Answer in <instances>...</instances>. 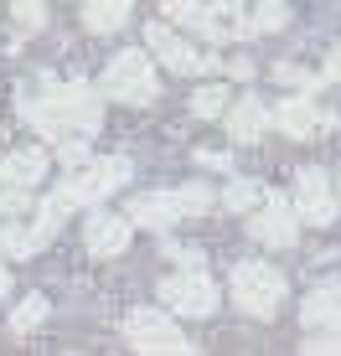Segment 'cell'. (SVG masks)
Returning a JSON list of instances; mask_svg holds the SVG:
<instances>
[{"label": "cell", "mask_w": 341, "mask_h": 356, "mask_svg": "<svg viewBox=\"0 0 341 356\" xmlns=\"http://www.w3.org/2000/svg\"><path fill=\"white\" fill-rule=\"evenodd\" d=\"M10 289V274H6V268H0V294H6Z\"/></svg>", "instance_id": "29"}, {"label": "cell", "mask_w": 341, "mask_h": 356, "mask_svg": "<svg viewBox=\"0 0 341 356\" xmlns=\"http://www.w3.org/2000/svg\"><path fill=\"white\" fill-rule=\"evenodd\" d=\"M170 259H176V264H191V268L202 264V259H197V253H191V248H170Z\"/></svg>", "instance_id": "28"}, {"label": "cell", "mask_w": 341, "mask_h": 356, "mask_svg": "<svg viewBox=\"0 0 341 356\" xmlns=\"http://www.w3.org/2000/svg\"><path fill=\"white\" fill-rule=\"evenodd\" d=\"M161 305L166 310H176V315H191V321H202V315H212L217 310V284L202 274V268H181V274H170L166 284H161Z\"/></svg>", "instance_id": "7"}, {"label": "cell", "mask_w": 341, "mask_h": 356, "mask_svg": "<svg viewBox=\"0 0 341 356\" xmlns=\"http://www.w3.org/2000/svg\"><path fill=\"white\" fill-rule=\"evenodd\" d=\"M125 336L129 346L145 351V356H176V351H197L187 336H181V325H170V315L161 310H135L125 321Z\"/></svg>", "instance_id": "6"}, {"label": "cell", "mask_w": 341, "mask_h": 356, "mask_svg": "<svg viewBox=\"0 0 341 356\" xmlns=\"http://www.w3.org/2000/svg\"><path fill=\"white\" fill-rule=\"evenodd\" d=\"M16 26H21V36L42 31L47 26V6H42V0H16Z\"/></svg>", "instance_id": "21"}, {"label": "cell", "mask_w": 341, "mask_h": 356, "mask_svg": "<svg viewBox=\"0 0 341 356\" xmlns=\"http://www.w3.org/2000/svg\"><path fill=\"white\" fill-rule=\"evenodd\" d=\"M21 119L42 134V140H83L104 124V104L88 83H57L36 78V88L21 93Z\"/></svg>", "instance_id": "1"}, {"label": "cell", "mask_w": 341, "mask_h": 356, "mask_svg": "<svg viewBox=\"0 0 341 356\" xmlns=\"http://www.w3.org/2000/svg\"><path fill=\"white\" fill-rule=\"evenodd\" d=\"M125 248H129V217L93 212V217H88V253L114 259V253H125Z\"/></svg>", "instance_id": "12"}, {"label": "cell", "mask_w": 341, "mask_h": 356, "mask_svg": "<svg viewBox=\"0 0 341 356\" xmlns=\"http://www.w3.org/2000/svg\"><path fill=\"white\" fill-rule=\"evenodd\" d=\"M285 21H290L285 0H259V6H253V31H279Z\"/></svg>", "instance_id": "20"}, {"label": "cell", "mask_w": 341, "mask_h": 356, "mask_svg": "<svg viewBox=\"0 0 341 356\" xmlns=\"http://www.w3.org/2000/svg\"><path fill=\"white\" fill-rule=\"evenodd\" d=\"M129 10H135V0H88V6H83V26L109 36V31H119L129 21Z\"/></svg>", "instance_id": "16"}, {"label": "cell", "mask_w": 341, "mask_h": 356, "mask_svg": "<svg viewBox=\"0 0 341 356\" xmlns=\"http://www.w3.org/2000/svg\"><path fill=\"white\" fill-rule=\"evenodd\" d=\"M161 93V78H155L150 57L145 52H119L104 72V98H119V104H155Z\"/></svg>", "instance_id": "5"}, {"label": "cell", "mask_w": 341, "mask_h": 356, "mask_svg": "<svg viewBox=\"0 0 341 356\" xmlns=\"http://www.w3.org/2000/svg\"><path fill=\"white\" fill-rule=\"evenodd\" d=\"M42 176H47V150H36V145L0 155V181L6 186H36Z\"/></svg>", "instance_id": "14"}, {"label": "cell", "mask_w": 341, "mask_h": 356, "mask_svg": "<svg viewBox=\"0 0 341 356\" xmlns=\"http://www.w3.org/2000/svg\"><path fill=\"white\" fill-rule=\"evenodd\" d=\"M285 300V274L269 264H238L233 268V305L253 321H269Z\"/></svg>", "instance_id": "4"}, {"label": "cell", "mask_w": 341, "mask_h": 356, "mask_svg": "<svg viewBox=\"0 0 341 356\" xmlns=\"http://www.w3.org/2000/svg\"><path fill=\"white\" fill-rule=\"evenodd\" d=\"M336 191H341V186H336Z\"/></svg>", "instance_id": "30"}, {"label": "cell", "mask_w": 341, "mask_h": 356, "mask_svg": "<svg viewBox=\"0 0 341 356\" xmlns=\"http://www.w3.org/2000/svg\"><path fill=\"white\" fill-rule=\"evenodd\" d=\"M145 42H150V52L161 57V63H166L170 72H181V78H202V72H212V67H217V57H202L197 47H191V42H181V36L170 31V26H161V21H155V26L145 31Z\"/></svg>", "instance_id": "8"}, {"label": "cell", "mask_w": 341, "mask_h": 356, "mask_svg": "<svg viewBox=\"0 0 341 356\" xmlns=\"http://www.w3.org/2000/svg\"><path fill=\"white\" fill-rule=\"evenodd\" d=\"M161 16L176 21V26H187V31H202L207 42H223V26H217L212 6H197V0H161Z\"/></svg>", "instance_id": "13"}, {"label": "cell", "mask_w": 341, "mask_h": 356, "mask_svg": "<svg viewBox=\"0 0 341 356\" xmlns=\"http://www.w3.org/2000/svg\"><path fill=\"white\" fill-rule=\"evenodd\" d=\"M248 232L264 243V248H290V243L300 238V212H295V202H285V196H264V207L253 212Z\"/></svg>", "instance_id": "9"}, {"label": "cell", "mask_w": 341, "mask_h": 356, "mask_svg": "<svg viewBox=\"0 0 341 356\" xmlns=\"http://www.w3.org/2000/svg\"><path fill=\"white\" fill-rule=\"evenodd\" d=\"M212 16L223 26V42L228 36H253V21H243V0H212Z\"/></svg>", "instance_id": "18"}, {"label": "cell", "mask_w": 341, "mask_h": 356, "mask_svg": "<svg viewBox=\"0 0 341 356\" xmlns=\"http://www.w3.org/2000/svg\"><path fill=\"white\" fill-rule=\"evenodd\" d=\"M228 108V93L223 88H202V93H191V114L197 119H217Z\"/></svg>", "instance_id": "22"}, {"label": "cell", "mask_w": 341, "mask_h": 356, "mask_svg": "<svg viewBox=\"0 0 341 356\" xmlns=\"http://www.w3.org/2000/svg\"><path fill=\"white\" fill-rule=\"evenodd\" d=\"M125 181H129V161H125V155H99V161L72 170L52 196L72 212V207H93V202H104V196H114Z\"/></svg>", "instance_id": "2"}, {"label": "cell", "mask_w": 341, "mask_h": 356, "mask_svg": "<svg viewBox=\"0 0 341 356\" xmlns=\"http://www.w3.org/2000/svg\"><path fill=\"white\" fill-rule=\"evenodd\" d=\"M264 129H269V114H264V104H259V98H238V104L228 108V134H233L238 145L264 140Z\"/></svg>", "instance_id": "15"}, {"label": "cell", "mask_w": 341, "mask_h": 356, "mask_svg": "<svg viewBox=\"0 0 341 356\" xmlns=\"http://www.w3.org/2000/svg\"><path fill=\"white\" fill-rule=\"evenodd\" d=\"M274 124L285 129L290 140H310L315 129H326V124H331V114H321V108H315V98H306V88H300L295 98H285V104H279Z\"/></svg>", "instance_id": "11"}, {"label": "cell", "mask_w": 341, "mask_h": 356, "mask_svg": "<svg viewBox=\"0 0 341 356\" xmlns=\"http://www.w3.org/2000/svg\"><path fill=\"white\" fill-rule=\"evenodd\" d=\"M326 78H331V83H341V47H336L331 57H326Z\"/></svg>", "instance_id": "27"}, {"label": "cell", "mask_w": 341, "mask_h": 356, "mask_svg": "<svg viewBox=\"0 0 341 356\" xmlns=\"http://www.w3.org/2000/svg\"><path fill=\"white\" fill-rule=\"evenodd\" d=\"M212 207V191L202 186H187V191H140L135 202H129V222H140V227H170V222H181V217H197Z\"/></svg>", "instance_id": "3"}, {"label": "cell", "mask_w": 341, "mask_h": 356, "mask_svg": "<svg viewBox=\"0 0 341 356\" xmlns=\"http://www.w3.org/2000/svg\"><path fill=\"white\" fill-rule=\"evenodd\" d=\"M274 78H279V83H295V88H306V93L315 88V83H321V78H310V72H300V67H290V63H279V67H274Z\"/></svg>", "instance_id": "24"}, {"label": "cell", "mask_w": 341, "mask_h": 356, "mask_svg": "<svg viewBox=\"0 0 341 356\" xmlns=\"http://www.w3.org/2000/svg\"><path fill=\"white\" fill-rule=\"evenodd\" d=\"M295 212H300V222H310V227L336 222V191H331V181H326V170H300L295 176Z\"/></svg>", "instance_id": "10"}, {"label": "cell", "mask_w": 341, "mask_h": 356, "mask_svg": "<svg viewBox=\"0 0 341 356\" xmlns=\"http://www.w3.org/2000/svg\"><path fill=\"white\" fill-rule=\"evenodd\" d=\"M223 207H228V212H248V207H259V186H253V181H233L228 196H223Z\"/></svg>", "instance_id": "23"}, {"label": "cell", "mask_w": 341, "mask_h": 356, "mask_svg": "<svg viewBox=\"0 0 341 356\" xmlns=\"http://www.w3.org/2000/svg\"><path fill=\"white\" fill-rule=\"evenodd\" d=\"M42 243H47V232L42 227H21V222H10L6 232H0V248H6V253H16V259H26V253H36V248H42Z\"/></svg>", "instance_id": "17"}, {"label": "cell", "mask_w": 341, "mask_h": 356, "mask_svg": "<svg viewBox=\"0 0 341 356\" xmlns=\"http://www.w3.org/2000/svg\"><path fill=\"white\" fill-rule=\"evenodd\" d=\"M197 161H202V165H212V170H228V155H217V150H202Z\"/></svg>", "instance_id": "26"}, {"label": "cell", "mask_w": 341, "mask_h": 356, "mask_svg": "<svg viewBox=\"0 0 341 356\" xmlns=\"http://www.w3.org/2000/svg\"><path fill=\"white\" fill-rule=\"evenodd\" d=\"M26 207H31L26 186H6V191H0V212H26Z\"/></svg>", "instance_id": "25"}, {"label": "cell", "mask_w": 341, "mask_h": 356, "mask_svg": "<svg viewBox=\"0 0 341 356\" xmlns=\"http://www.w3.org/2000/svg\"><path fill=\"white\" fill-rule=\"evenodd\" d=\"M42 321H47V294H26V300H21L16 310H10V330H16V336L36 330Z\"/></svg>", "instance_id": "19"}]
</instances>
